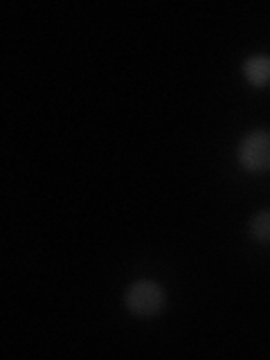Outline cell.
Masks as SVG:
<instances>
[{"label":"cell","instance_id":"cell-4","mask_svg":"<svg viewBox=\"0 0 270 360\" xmlns=\"http://www.w3.org/2000/svg\"><path fill=\"white\" fill-rule=\"evenodd\" d=\"M250 234L257 241L270 243V210L255 214L252 221H250Z\"/></svg>","mask_w":270,"mask_h":360},{"label":"cell","instance_id":"cell-2","mask_svg":"<svg viewBox=\"0 0 270 360\" xmlns=\"http://www.w3.org/2000/svg\"><path fill=\"white\" fill-rule=\"evenodd\" d=\"M239 160L248 172H268L270 169V133L255 131L241 142Z\"/></svg>","mask_w":270,"mask_h":360},{"label":"cell","instance_id":"cell-3","mask_svg":"<svg viewBox=\"0 0 270 360\" xmlns=\"http://www.w3.org/2000/svg\"><path fill=\"white\" fill-rule=\"evenodd\" d=\"M243 75L252 86H266L270 82V56H250L243 63Z\"/></svg>","mask_w":270,"mask_h":360},{"label":"cell","instance_id":"cell-1","mask_svg":"<svg viewBox=\"0 0 270 360\" xmlns=\"http://www.w3.org/2000/svg\"><path fill=\"white\" fill-rule=\"evenodd\" d=\"M124 304H127L131 313L140 315V318H151V315L165 309V290L160 284L149 279L135 281L124 295Z\"/></svg>","mask_w":270,"mask_h":360}]
</instances>
